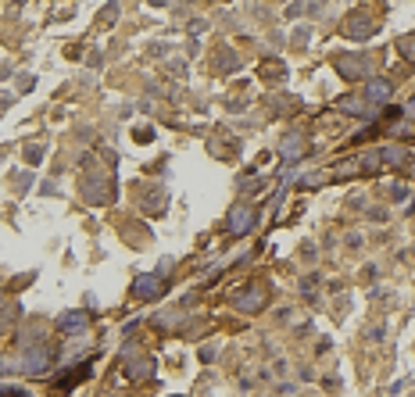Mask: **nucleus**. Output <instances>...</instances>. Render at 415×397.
Here are the masks:
<instances>
[{"label": "nucleus", "mask_w": 415, "mask_h": 397, "mask_svg": "<svg viewBox=\"0 0 415 397\" xmlns=\"http://www.w3.org/2000/svg\"><path fill=\"white\" fill-rule=\"evenodd\" d=\"M251 225H255V211H247V208H233L229 211V233L240 237V233L251 230Z\"/></svg>", "instance_id": "f257e3e1"}, {"label": "nucleus", "mask_w": 415, "mask_h": 397, "mask_svg": "<svg viewBox=\"0 0 415 397\" xmlns=\"http://www.w3.org/2000/svg\"><path fill=\"white\" fill-rule=\"evenodd\" d=\"M161 287H165V283H161L158 275H140V279L133 283V294L147 301V297H158V294H161Z\"/></svg>", "instance_id": "f03ea898"}, {"label": "nucleus", "mask_w": 415, "mask_h": 397, "mask_svg": "<svg viewBox=\"0 0 415 397\" xmlns=\"http://www.w3.org/2000/svg\"><path fill=\"white\" fill-rule=\"evenodd\" d=\"M337 69L344 76H366V61L362 58H347V54H344V58H337Z\"/></svg>", "instance_id": "7ed1b4c3"}, {"label": "nucleus", "mask_w": 415, "mask_h": 397, "mask_svg": "<svg viewBox=\"0 0 415 397\" xmlns=\"http://www.w3.org/2000/svg\"><path fill=\"white\" fill-rule=\"evenodd\" d=\"M366 97H369V100H390V83L373 79V83L366 86Z\"/></svg>", "instance_id": "20e7f679"}, {"label": "nucleus", "mask_w": 415, "mask_h": 397, "mask_svg": "<svg viewBox=\"0 0 415 397\" xmlns=\"http://www.w3.org/2000/svg\"><path fill=\"white\" fill-rule=\"evenodd\" d=\"M380 161H387L390 168H397V165L408 161V150L404 147H387V150H380Z\"/></svg>", "instance_id": "39448f33"}, {"label": "nucleus", "mask_w": 415, "mask_h": 397, "mask_svg": "<svg viewBox=\"0 0 415 397\" xmlns=\"http://www.w3.org/2000/svg\"><path fill=\"white\" fill-rule=\"evenodd\" d=\"M262 304H265V290H262V287H255V290H251V294L244 297V308H251V312H258Z\"/></svg>", "instance_id": "423d86ee"}, {"label": "nucleus", "mask_w": 415, "mask_h": 397, "mask_svg": "<svg viewBox=\"0 0 415 397\" xmlns=\"http://www.w3.org/2000/svg\"><path fill=\"white\" fill-rule=\"evenodd\" d=\"M397 47H401V54H404L408 61H415V32H411V36H404Z\"/></svg>", "instance_id": "0eeeda50"}, {"label": "nucleus", "mask_w": 415, "mask_h": 397, "mask_svg": "<svg viewBox=\"0 0 415 397\" xmlns=\"http://www.w3.org/2000/svg\"><path fill=\"white\" fill-rule=\"evenodd\" d=\"M283 154H286V158H298V154H301V140H298V136L286 140V143H283Z\"/></svg>", "instance_id": "6e6552de"}, {"label": "nucleus", "mask_w": 415, "mask_h": 397, "mask_svg": "<svg viewBox=\"0 0 415 397\" xmlns=\"http://www.w3.org/2000/svg\"><path fill=\"white\" fill-rule=\"evenodd\" d=\"M344 104V111H351V115H358V111H366V104L362 100H354V97H347V100H340Z\"/></svg>", "instance_id": "1a4fd4ad"}]
</instances>
